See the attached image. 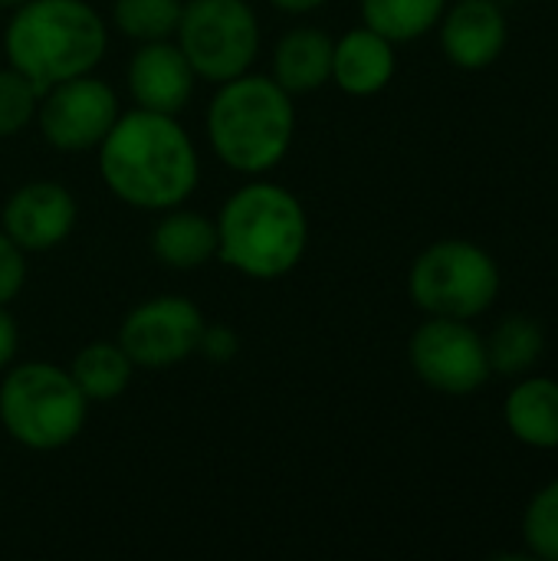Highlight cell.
I'll return each instance as SVG.
<instances>
[{
  "instance_id": "1",
  "label": "cell",
  "mask_w": 558,
  "mask_h": 561,
  "mask_svg": "<svg viewBox=\"0 0 558 561\" xmlns=\"http://www.w3.org/2000/svg\"><path fill=\"white\" fill-rule=\"evenodd\" d=\"M95 151L105 187L138 210L181 207L201 181L197 148L174 115L122 112Z\"/></svg>"
},
{
  "instance_id": "2",
  "label": "cell",
  "mask_w": 558,
  "mask_h": 561,
  "mask_svg": "<svg viewBox=\"0 0 558 561\" xmlns=\"http://www.w3.org/2000/svg\"><path fill=\"white\" fill-rule=\"evenodd\" d=\"M217 260L250 279H283L309 243V220L293 191L273 181L237 187L217 214Z\"/></svg>"
},
{
  "instance_id": "3",
  "label": "cell",
  "mask_w": 558,
  "mask_h": 561,
  "mask_svg": "<svg viewBox=\"0 0 558 561\" xmlns=\"http://www.w3.org/2000/svg\"><path fill=\"white\" fill-rule=\"evenodd\" d=\"M109 46L105 20L86 0H23L13 7L3 53L36 92L92 72Z\"/></svg>"
},
{
  "instance_id": "4",
  "label": "cell",
  "mask_w": 558,
  "mask_h": 561,
  "mask_svg": "<svg viewBox=\"0 0 558 561\" xmlns=\"http://www.w3.org/2000/svg\"><path fill=\"white\" fill-rule=\"evenodd\" d=\"M296 135L293 95L273 76L243 72L220 82L207 108V138L214 154L237 174H266L276 168Z\"/></svg>"
},
{
  "instance_id": "5",
  "label": "cell",
  "mask_w": 558,
  "mask_h": 561,
  "mask_svg": "<svg viewBox=\"0 0 558 561\" xmlns=\"http://www.w3.org/2000/svg\"><path fill=\"white\" fill-rule=\"evenodd\" d=\"M89 417V401L72 375L49 362L10 368L0 385V424L26 450H59L72 444Z\"/></svg>"
},
{
  "instance_id": "6",
  "label": "cell",
  "mask_w": 558,
  "mask_h": 561,
  "mask_svg": "<svg viewBox=\"0 0 558 561\" xmlns=\"http://www.w3.org/2000/svg\"><path fill=\"white\" fill-rule=\"evenodd\" d=\"M500 266L474 240H437L418 253L408 273L411 302L424 316L480 319L500 296Z\"/></svg>"
},
{
  "instance_id": "7",
  "label": "cell",
  "mask_w": 558,
  "mask_h": 561,
  "mask_svg": "<svg viewBox=\"0 0 558 561\" xmlns=\"http://www.w3.org/2000/svg\"><path fill=\"white\" fill-rule=\"evenodd\" d=\"M174 43L201 79L220 85L257 62L260 20L247 0H187Z\"/></svg>"
},
{
  "instance_id": "8",
  "label": "cell",
  "mask_w": 558,
  "mask_h": 561,
  "mask_svg": "<svg viewBox=\"0 0 558 561\" xmlns=\"http://www.w3.org/2000/svg\"><path fill=\"white\" fill-rule=\"evenodd\" d=\"M408 362L414 375L441 394L467 398L490 381L487 339L467 319L428 316L408 342Z\"/></svg>"
},
{
  "instance_id": "9",
  "label": "cell",
  "mask_w": 558,
  "mask_h": 561,
  "mask_svg": "<svg viewBox=\"0 0 558 561\" xmlns=\"http://www.w3.org/2000/svg\"><path fill=\"white\" fill-rule=\"evenodd\" d=\"M204 325L207 322L191 299L151 296L125 316L118 345L135 368H171L197 355Z\"/></svg>"
},
{
  "instance_id": "10",
  "label": "cell",
  "mask_w": 558,
  "mask_h": 561,
  "mask_svg": "<svg viewBox=\"0 0 558 561\" xmlns=\"http://www.w3.org/2000/svg\"><path fill=\"white\" fill-rule=\"evenodd\" d=\"M115 92L92 72L39 92L36 125L56 151H92L118 118Z\"/></svg>"
},
{
  "instance_id": "11",
  "label": "cell",
  "mask_w": 558,
  "mask_h": 561,
  "mask_svg": "<svg viewBox=\"0 0 558 561\" xmlns=\"http://www.w3.org/2000/svg\"><path fill=\"white\" fill-rule=\"evenodd\" d=\"M76 197L56 181H30L16 187L0 214V230L23 253H46L59 247L76 227Z\"/></svg>"
},
{
  "instance_id": "12",
  "label": "cell",
  "mask_w": 558,
  "mask_h": 561,
  "mask_svg": "<svg viewBox=\"0 0 558 561\" xmlns=\"http://www.w3.org/2000/svg\"><path fill=\"white\" fill-rule=\"evenodd\" d=\"M441 49L451 66L464 72L490 69L510 39V20L493 0H457L437 20Z\"/></svg>"
},
{
  "instance_id": "13",
  "label": "cell",
  "mask_w": 558,
  "mask_h": 561,
  "mask_svg": "<svg viewBox=\"0 0 558 561\" xmlns=\"http://www.w3.org/2000/svg\"><path fill=\"white\" fill-rule=\"evenodd\" d=\"M194 79L197 72L191 69L181 46L171 39L138 43L125 69V82L135 108L161 112V115H178L191 102Z\"/></svg>"
},
{
  "instance_id": "14",
  "label": "cell",
  "mask_w": 558,
  "mask_h": 561,
  "mask_svg": "<svg viewBox=\"0 0 558 561\" xmlns=\"http://www.w3.org/2000/svg\"><path fill=\"white\" fill-rule=\"evenodd\" d=\"M398 72L395 43L372 26H355L332 43V82L355 99L378 95Z\"/></svg>"
},
{
  "instance_id": "15",
  "label": "cell",
  "mask_w": 558,
  "mask_h": 561,
  "mask_svg": "<svg viewBox=\"0 0 558 561\" xmlns=\"http://www.w3.org/2000/svg\"><path fill=\"white\" fill-rule=\"evenodd\" d=\"M503 424L523 447L533 450H556L558 447V381L546 375H523L506 401H503Z\"/></svg>"
},
{
  "instance_id": "16",
  "label": "cell",
  "mask_w": 558,
  "mask_h": 561,
  "mask_svg": "<svg viewBox=\"0 0 558 561\" xmlns=\"http://www.w3.org/2000/svg\"><path fill=\"white\" fill-rule=\"evenodd\" d=\"M332 36L319 26L286 30L273 49V79L293 99L322 89L332 79Z\"/></svg>"
},
{
  "instance_id": "17",
  "label": "cell",
  "mask_w": 558,
  "mask_h": 561,
  "mask_svg": "<svg viewBox=\"0 0 558 561\" xmlns=\"http://www.w3.org/2000/svg\"><path fill=\"white\" fill-rule=\"evenodd\" d=\"M151 253L171 270H197L217 256V224L201 210L171 207L151 230Z\"/></svg>"
},
{
  "instance_id": "18",
  "label": "cell",
  "mask_w": 558,
  "mask_h": 561,
  "mask_svg": "<svg viewBox=\"0 0 558 561\" xmlns=\"http://www.w3.org/2000/svg\"><path fill=\"white\" fill-rule=\"evenodd\" d=\"M490 371L500 378H523L529 375L546 355V329L536 316L510 312L503 316L493 332L487 335Z\"/></svg>"
},
{
  "instance_id": "19",
  "label": "cell",
  "mask_w": 558,
  "mask_h": 561,
  "mask_svg": "<svg viewBox=\"0 0 558 561\" xmlns=\"http://www.w3.org/2000/svg\"><path fill=\"white\" fill-rule=\"evenodd\" d=\"M132 371L135 365L118 342H92L79 348L69 365V375L86 401H115L132 385Z\"/></svg>"
},
{
  "instance_id": "20",
  "label": "cell",
  "mask_w": 558,
  "mask_h": 561,
  "mask_svg": "<svg viewBox=\"0 0 558 561\" xmlns=\"http://www.w3.org/2000/svg\"><path fill=\"white\" fill-rule=\"evenodd\" d=\"M362 23L391 39L395 46L414 43L431 33L447 10V0H358Z\"/></svg>"
},
{
  "instance_id": "21",
  "label": "cell",
  "mask_w": 558,
  "mask_h": 561,
  "mask_svg": "<svg viewBox=\"0 0 558 561\" xmlns=\"http://www.w3.org/2000/svg\"><path fill=\"white\" fill-rule=\"evenodd\" d=\"M184 0H115L112 23L122 36L135 43L171 39L181 20Z\"/></svg>"
},
{
  "instance_id": "22",
  "label": "cell",
  "mask_w": 558,
  "mask_h": 561,
  "mask_svg": "<svg viewBox=\"0 0 558 561\" xmlns=\"http://www.w3.org/2000/svg\"><path fill=\"white\" fill-rule=\"evenodd\" d=\"M523 542L533 559L558 561V477L533 493L523 510Z\"/></svg>"
},
{
  "instance_id": "23",
  "label": "cell",
  "mask_w": 558,
  "mask_h": 561,
  "mask_svg": "<svg viewBox=\"0 0 558 561\" xmlns=\"http://www.w3.org/2000/svg\"><path fill=\"white\" fill-rule=\"evenodd\" d=\"M39 108L36 85L13 66L0 69V138L23 131Z\"/></svg>"
},
{
  "instance_id": "24",
  "label": "cell",
  "mask_w": 558,
  "mask_h": 561,
  "mask_svg": "<svg viewBox=\"0 0 558 561\" xmlns=\"http://www.w3.org/2000/svg\"><path fill=\"white\" fill-rule=\"evenodd\" d=\"M26 283V253L0 230V306L13 302Z\"/></svg>"
},
{
  "instance_id": "25",
  "label": "cell",
  "mask_w": 558,
  "mask_h": 561,
  "mask_svg": "<svg viewBox=\"0 0 558 561\" xmlns=\"http://www.w3.org/2000/svg\"><path fill=\"white\" fill-rule=\"evenodd\" d=\"M197 352L207 358V362H230L237 355V335L227 329V325H204L201 332V342H197Z\"/></svg>"
},
{
  "instance_id": "26",
  "label": "cell",
  "mask_w": 558,
  "mask_h": 561,
  "mask_svg": "<svg viewBox=\"0 0 558 561\" xmlns=\"http://www.w3.org/2000/svg\"><path fill=\"white\" fill-rule=\"evenodd\" d=\"M16 348H20L16 322H13V316L7 312V306H0V371L10 368V362L16 358Z\"/></svg>"
},
{
  "instance_id": "27",
  "label": "cell",
  "mask_w": 558,
  "mask_h": 561,
  "mask_svg": "<svg viewBox=\"0 0 558 561\" xmlns=\"http://www.w3.org/2000/svg\"><path fill=\"white\" fill-rule=\"evenodd\" d=\"M276 10H283V13H312V10H319L322 3H329V0H270Z\"/></svg>"
},
{
  "instance_id": "28",
  "label": "cell",
  "mask_w": 558,
  "mask_h": 561,
  "mask_svg": "<svg viewBox=\"0 0 558 561\" xmlns=\"http://www.w3.org/2000/svg\"><path fill=\"white\" fill-rule=\"evenodd\" d=\"M20 3H23V0H0L3 10H13V7H20Z\"/></svg>"
}]
</instances>
